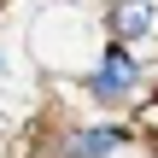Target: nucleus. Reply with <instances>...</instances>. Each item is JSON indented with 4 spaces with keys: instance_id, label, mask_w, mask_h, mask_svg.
<instances>
[{
    "instance_id": "1",
    "label": "nucleus",
    "mask_w": 158,
    "mask_h": 158,
    "mask_svg": "<svg viewBox=\"0 0 158 158\" xmlns=\"http://www.w3.org/2000/svg\"><path fill=\"white\" fill-rule=\"evenodd\" d=\"M135 82H141V64L129 59V47H117V41H111V47H106V59H100V70H94V82H88V88H94V100H100V106H123V100L135 94Z\"/></svg>"
},
{
    "instance_id": "4",
    "label": "nucleus",
    "mask_w": 158,
    "mask_h": 158,
    "mask_svg": "<svg viewBox=\"0 0 158 158\" xmlns=\"http://www.w3.org/2000/svg\"><path fill=\"white\" fill-rule=\"evenodd\" d=\"M141 135H147V141H158V100H147V106H141Z\"/></svg>"
},
{
    "instance_id": "3",
    "label": "nucleus",
    "mask_w": 158,
    "mask_h": 158,
    "mask_svg": "<svg viewBox=\"0 0 158 158\" xmlns=\"http://www.w3.org/2000/svg\"><path fill=\"white\" fill-rule=\"evenodd\" d=\"M123 147V129H70L64 158H111Z\"/></svg>"
},
{
    "instance_id": "2",
    "label": "nucleus",
    "mask_w": 158,
    "mask_h": 158,
    "mask_svg": "<svg viewBox=\"0 0 158 158\" xmlns=\"http://www.w3.org/2000/svg\"><path fill=\"white\" fill-rule=\"evenodd\" d=\"M106 29H111V41H117V47L141 41V35L152 29V0H111V12H106Z\"/></svg>"
}]
</instances>
